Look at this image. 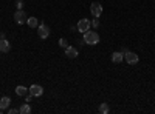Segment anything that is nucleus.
Returning <instances> with one entry per match:
<instances>
[{
    "mask_svg": "<svg viewBox=\"0 0 155 114\" xmlns=\"http://www.w3.org/2000/svg\"><path fill=\"white\" fill-rule=\"evenodd\" d=\"M84 43H87V45H96V43H99V34L96 32V31H85L84 32Z\"/></svg>",
    "mask_w": 155,
    "mask_h": 114,
    "instance_id": "1",
    "label": "nucleus"
},
{
    "mask_svg": "<svg viewBox=\"0 0 155 114\" xmlns=\"http://www.w3.org/2000/svg\"><path fill=\"white\" fill-rule=\"evenodd\" d=\"M27 19H28V16H27V12H25L23 9H17V11L14 12V20H16L17 25L27 23Z\"/></svg>",
    "mask_w": 155,
    "mask_h": 114,
    "instance_id": "2",
    "label": "nucleus"
},
{
    "mask_svg": "<svg viewBox=\"0 0 155 114\" xmlns=\"http://www.w3.org/2000/svg\"><path fill=\"white\" fill-rule=\"evenodd\" d=\"M124 60L127 62V65H137V63L140 62L138 54H135V53H132V51H126V53H124Z\"/></svg>",
    "mask_w": 155,
    "mask_h": 114,
    "instance_id": "3",
    "label": "nucleus"
},
{
    "mask_svg": "<svg viewBox=\"0 0 155 114\" xmlns=\"http://www.w3.org/2000/svg\"><path fill=\"white\" fill-rule=\"evenodd\" d=\"M76 26H78V31L84 34L85 31H88V29H90V26H92V23H90V20H88V19H81L79 22H78Z\"/></svg>",
    "mask_w": 155,
    "mask_h": 114,
    "instance_id": "4",
    "label": "nucleus"
},
{
    "mask_svg": "<svg viewBox=\"0 0 155 114\" xmlns=\"http://www.w3.org/2000/svg\"><path fill=\"white\" fill-rule=\"evenodd\" d=\"M90 12H92L93 17H101V14H102V5L98 3V2H93L92 5H90Z\"/></svg>",
    "mask_w": 155,
    "mask_h": 114,
    "instance_id": "5",
    "label": "nucleus"
},
{
    "mask_svg": "<svg viewBox=\"0 0 155 114\" xmlns=\"http://www.w3.org/2000/svg\"><path fill=\"white\" fill-rule=\"evenodd\" d=\"M37 34H39V37H41V39H47V37L50 35V28L47 26L45 23H41L37 26Z\"/></svg>",
    "mask_w": 155,
    "mask_h": 114,
    "instance_id": "6",
    "label": "nucleus"
},
{
    "mask_svg": "<svg viewBox=\"0 0 155 114\" xmlns=\"http://www.w3.org/2000/svg\"><path fill=\"white\" fill-rule=\"evenodd\" d=\"M30 93L34 96V97H41L44 94V88L41 85H31L30 86Z\"/></svg>",
    "mask_w": 155,
    "mask_h": 114,
    "instance_id": "7",
    "label": "nucleus"
},
{
    "mask_svg": "<svg viewBox=\"0 0 155 114\" xmlns=\"http://www.w3.org/2000/svg\"><path fill=\"white\" fill-rule=\"evenodd\" d=\"M9 103H11V97L9 96H3L2 99H0V109L5 111L9 108Z\"/></svg>",
    "mask_w": 155,
    "mask_h": 114,
    "instance_id": "8",
    "label": "nucleus"
},
{
    "mask_svg": "<svg viewBox=\"0 0 155 114\" xmlns=\"http://www.w3.org/2000/svg\"><path fill=\"white\" fill-rule=\"evenodd\" d=\"M78 48H74V46H67L65 48V56L68 57V59H74V57H78Z\"/></svg>",
    "mask_w": 155,
    "mask_h": 114,
    "instance_id": "9",
    "label": "nucleus"
},
{
    "mask_svg": "<svg viewBox=\"0 0 155 114\" xmlns=\"http://www.w3.org/2000/svg\"><path fill=\"white\" fill-rule=\"evenodd\" d=\"M11 51V45L6 39H2L0 40V53H9Z\"/></svg>",
    "mask_w": 155,
    "mask_h": 114,
    "instance_id": "10",
    "label": "nucleus"
},
{
    "mask_svg": "<svg viewBox=\"0 0 155 114\" xmlns=\"http://www.w3.org/2000/svg\"><path fill=\"white\" fill-rule=\"evenodd\" d=\"M30 93V90H27L25 86H22V85H19V86H16V94L17 96H20V97H25Z\"/></svg>",
    "mask_w": 155,
    "mask_h": 114,
    "instance_id": "11",
    "label": "nucleus"
},
{
    "mask_svg": "<svg viewBox=\"0 0 155 114\" xmlns=\"http://www.w3.org/2000/svg\"><path fill=\"white\" fill-rule=\"evenodd\" d=\"M123 60H124V54H123L121 51L112 54V62H113V63H121Z\"/></svg>",
    "mask_w": 155,
    "mask_h": 114,
    "instance_id": "12",
    "label": "nucleus"
},
{
    "mask_svg": "<svg viewBox=\"0 0 155 114\" xmlns=\"http://www.w3.org/2000/svg\"><path fill=\"white\" fill-rule=\"evenodd\" d=\"M27 23H28L30 28H37V26H39V20H37L36 17H28V19H27Z\"/></svg>",
    "mask_w": 155,
    "mask_h": 114,
    "instance_id": "13",
    "label": "nucleus"
},
{
    "mask_svg": "<svg viewBox=\"0 0 155 114\" xmlns=\"http://www.w3.org/2000/svg\"><path fill=\"white\" fill-rule=\"evenodd\" d=\"M19 112L20 114H30L31 112V106H30V103L27 102V103H23L20 108H19Z\"/></svg>",
    "mask_w": 155,
    "mask_h": 114,
    "instance_id": "14",
    "label": "nucleus"
},
{
    "mask_svg": "<svg viewBox=\"0 0 155 114\" xmlns=\"http://www.w3.org/2000/svg\"><path fill=\"white\" fill-rule=\"evenodd\" d=\"M109 111H110V108H109L107 103H101V105H99V112H101V114H107Z\"/></svg>",
    "mask_w": 155,
    "mask_h": 114,
    "instance_id": "15",
    "label": "nucleus"
},
{
    "mask_svg": "<svg viewBox=\"0 0 155 114\" xmlns=\"http://www.w3.org/2000/svg\"><path fill=\"white\" fill-rule=\"evenodd\" d=\"M59 46H61V48H67V46H68L67 40H65V39H59Z\"/></svg>",
    "mask_w": 155,
    "mask_h": 114,
    "instance_id": "16",
    "label": "nucleus"
},
{
    "mask_svg": "<svg viewBox=\"0 0 155 114\" xmlns=\"http://www.w3.org/2000/svg\"><path fill=\"white\" fill-rule=\"evenodd\" d=\"M92 26H93V28H99V17H95V19H93Z\"/></svg>",
    "mask_w": 155,
    "mask_h": 114,
    "instance_id": "17",
    "label": "nucleus"
},
{
    "mask_svg": "<svg viewBox=\"0 0 155 114\" xmlns=\"http://www.w3.org/2000/svg\"><path fill=\"white\" fill-rule=\"evenodd\" d=\"M33 97H34V96H33L31 93H28L27 96H25V102H28V103H30V102H31V100H33Z\"/></svg>",
    "mask_w": 155,
    "mask_h": 114,
    "instance_id": "18",
    "label": "nucleus"
},
{
    "mask_svg": "<svg viewBox=\"0 0 155 114\" xmlns=\"http://www.w3.org/2000/svg\"><path fill=\"white\" fill-rule=\"evenodd\" d=\"M16 6H17V9H23V0H17Z\"/></svg>",
    "mask_w": 155,
    "mask_h": 114,
    "instance_id": "19",
    "label": "nucleus"
},
{
    "mask_svg": "<svg viewBox=\"0 0 155 114\" xmlns=\"http://www.w3.org/2000/svg\"><path fill=\"white\" fill-rule=\"evenodd\" d=\"M8 112L9 114H16V112H19V108H8Z\"/></svg>",
    "mask_w": 155,
    "mask_h": 114,
    "instance_id": "20",
    "label": "nucleus"
},
{
    "mask_svg": "<svg viewBox=\"0 0 155 114\" xmlns=\"http://www.w3.org/2000/svg\"><path fill=\"white\" fill-rule=\"evenodd\" d=\"M2 39H5V32L0 31V40H2Z\"/></svg>",
    "mask_w": 155,
    "mask_h": 114,
    "instance_id": "21",
    "label": "nucleus"
}]
</instances>
